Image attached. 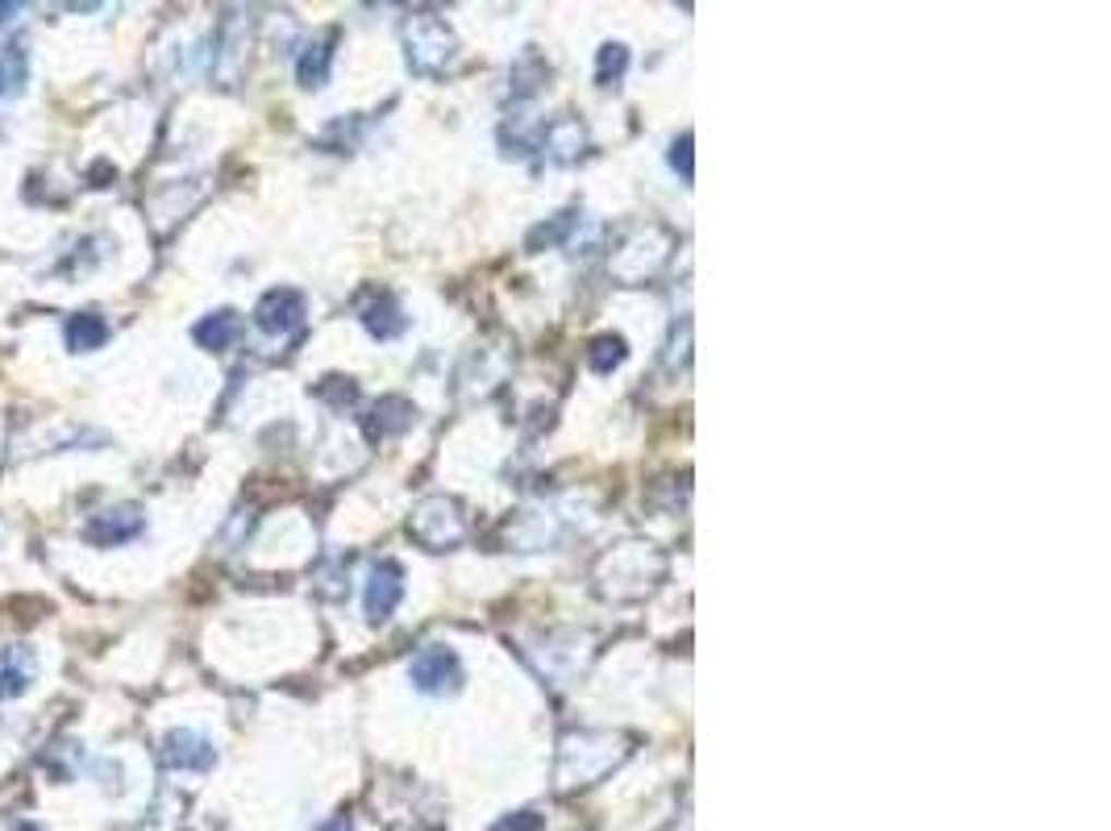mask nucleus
<instances>
[{
    "label": "nucleus",
    "mask_w": 1111,
    "mask_h": 831,
    "mask_svg": "<svg viewBox=\"0 0 1111 831\" xmlns=\"http://www.w3.org/2000/svg\"><path fill=\"white\" fill-rule=\"evenodd\" d=\"M254 321H259V328L263 333H271V337H284V333H291V328L304 321V300H300V291H271V296H263V304H259V312H254Z\"/></svg>",
    "instance_id": "1"
},
{
    "label": "nucleus",
    "mask_w": 1111,
    "mask_h": 831,
    "mask_svg": "<svg viewBox=\"0 0 1111 831\" xmlns=\"http://www.w3.org/2000/svg\"><path fill=\"white\" fill-rule=\"evenodd\" d=\"M413 682L425 695H442L458 682V661L450 649H425L417 661H413Z\"/></svg>",
    "instance_id": "2"
},
{
    "label": "nucleus",
    "mask_w": 1111,
    "mask_h": 831,
    "mask_svg": "<svg viewBox=\"0 0 1111 831\" xmlns=\"http://www.w3.org/2000/svg\"><path fill=\"white\" fill-rule=\"evenodd\" d=\"M134 532H142V511H138V507H112V511L96 516V520L84 528V537H88L92 545H121V541H130Z\"/></svg>",
    "instance_id": "3"
},
{
    "label": "nucleus",
    "mask_w": 1111,
    "mask_h": 831,
    "mask_svg": "<svg viewBox=\"0 0 1111 831\" xmlns=\"http://www.w3.org/2000/svg\"><path fill=\"white\" fill-rule=\"evenodd\" d=\"M401 594H404L401 566H396V562H383V566H375V574H371V587H367V612H371V619H387V615H392V607L401 603Z\"/></svg>",
    "instance_id": "4"
},
{
    "label": "nucleus",
    "mask_w": 1111,
    "mask_h": 831,
    "mask_svg": "<svg viewBox=\"0 0 1111 831\" xmlns=\"http://www.w3.org/2000/svg\"><path fill=\"white\" fill-rule=\"evenodd\" d=\"M163 761L176 769H208L213 766V748L196 732H171L163 740Z\"/></svg>",
    "instance_id": "5"
},
{
    "label": "nucleus",
    "mask_w": 1111,
    "mask_h": 831,
    "mask_svg": "<svg viewBox=\"0 0 1111 831\" xmlns=\"http://www.w3.org/2000/svg\"><path fill=\"white\" fill-rule=\"evenodd\" d=\"M34 678V665L25 649H4L0 653V699H17L25 695V686Z\"/></svg>",
    "instance_id": "6"
},
{
    "label": "nucleus",
    "mask_w": 1111,
    "mask_h": 831,
    "mask_svg": "<svg viewBox=\"0 0 1111 831\" xmlns=\"http://www.w3.org/2000/svg\"><path fill=\"white\" fill-rule=\"evenodd\" d=\"M105 337H109V325H105L100 316H92V312H80V316H71L68 321V350L71 353L100 350V346H105Z\"/></svg>",
    "instance_id": "7"
},
{
    "label": "nucleus",
    "mask_w": 1111,
    "mask_h": 831,
    "mask_svg": "<svg viewBox=\"0 0 1111 831\" xmlns=\"http://www.w3.org/2000/svg\"><path fill=\"white\" fill-rule=\"evenodd\" d=\"M234 333H238V316L234 312H213L196 325V341L204 350H225L234 341Z\"/></svg>",
    "instance_id": "8"
},
{
    "label": "nucleus",
    "mask_w": 1111,
    "mask_h": 831,
    "mask_svg": "<svg viewBox=\"0 0 1111 831\" xmlns=\"http://www.w3.org/2000/svg\"><path fill=\"white\" fill-rule=\"evenodd\" d=\"M316 55H304L300 59V84L304 88H321L325 84V71H330V50L325 46H312Z\"/></svg>",
    "instance_id": "9"
},
{
    "label": "nucleus",
    "mask_w": 1111,
    "mask_h": 831,
    "mask_svg": "<svg viewBox=\"0 0 1111 831\" xmlns=\"http://www.w3.org/2000/svg\"><path fill=\"white\" fill-rule=\"evenodd\" d=\"M25 84V55L13 46L4 59H0V92H17Z\"/></svg>",
    "instance_id": "10"
},
{
    "label": "nucleus",
    "mask_w": 1111,
    "mask_h": 831,
    "mask_svg": "<svg viewBox=\"0 0 1111 831\" xmlns=\"http://www.w3.org/2000/svg\"><path fill=\"white\" fill-rule=\"evenodd\" d=\"M621 358H624L621 337H600V341H596V353H592V366H596V371H608V366H617Z\"/></svg>",
    "instance_id": "11"
},
{
    "label": "nucleus",
    "mask_w": 1111,
    "mask_h": 831,
    "mask_svg": "<svg viewBox=\"0 0 1111 831\" xmlns=\"http://www.w3.org/2000/svg\"><path fill=\"white\" fill-rule=\"evenodd\" d=\"M608 67L612 71H621L624 67V46H604V59H600V80L608 75Z\"/></svg>",
    "instance_id": "12"
},
{
    "label": "nucleus",
    "mask_w": 1111,
    "mask_h": 831,
    "mask_svg": "<svg viewBox=\"0 0 1111 831\" xmlns=\"http://www.w3.org/2000/svg\"><path fill=\"white\" fill-rule=\"evenodd\" d=\"M691 137H683V146H674V167H679V162H683V176H688L691 179Z\"/></svg>",
    "instance_id": "13"
},
{
    "label": "nucleus",
    "mask_w": 1111,
    "mask_h": 831,
    "mask_svg": "<svg viewBox=\"0 0 1111 831\" xmlns=\"http://www.w3.org/2000/svg\"><path fill=\"white\" fill-rule=\"evenodd\" d=\"M495 831H537V819H525V823H500Z\"/></svg>",
    "instance_id": "14"
},
{
    "label": "nucleus",
    "mask_w": 1111,
    "mask_h": 831,
    "mask_svg": "<svg viewBox=\"0 0 1111 831\" xmlns=\"http://www.w3.org/2000/svg\"><path fill=\"white\" fill-rule=\"evenodd\" d=\"M321 831H350V819H334L330 828H321Z\"/></svg>",
    "instance_id": "15"
},
{
    "label": "nucleus",
    "mask_w": 1111,
    "mask_h": 831,
    "mask_svg": "<svg viewBox=\"0 0 1111 831\" xmlns=\"http://www.w3.org/2000/svg\"><path fill=\"white\" fill-rule=\"evenodd\" d=\"M13 831H38V828H34V823H17Z\"/></svg>",
    "instance_id": "16"
}]
</instances>
